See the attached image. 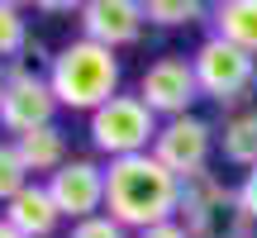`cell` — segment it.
Here are the masks:
<instances>
[{
    "label": "cell",
    "mask_w": 257,
    "mask_h": 238,
    "mask_svg": "<svg viewBox=\"0 0 257 238\" xmlns=\"http://www.w3.org/2000/svg\"><path fill=\"white\" fill-rule=\"evenodd\" d=\"M176 200H181V181L153 153L119 157V162L105 167V214L114 224H124L128 233L172 224L176 219Z\"/></svg>",
    "instance_id": "1"
},
{
    "label": "cell",
    "mask_w": 257,
    "mask_h": 238,
    "mask_svg": "<svg viewBox=\"0 0 257 238\" xmlns=\"http://www.w3.org/2000/svg\"><path fill=\"white\" fill-rule=\"evenodd\" d=\"M119 81H124L119 53L91 43V38H72V43H62L53 53V67H48V86H53L57 105L86 114V119L119 95Z\"/></svg>",
    "instance_id": "2"
},
{
    "label": "cell",
    "mask_w": 257,
    "mask_h": 238,
    "mask_svg": "<svg viewBox=\"0 0 257 238\" xmlns=\"http://www.w3.org/2000/svg\"><path fill=\"white\" fill-rule=\"evenodd\" d=\"M191 62H195V81H200L205 100H214L229 114L248 110V95L257 86V57H248L243 48H233V43H224V38L210 34L191 53Z\"/></svg>",
    "instance_id": "3"
},
{
    "label": "cell",
    "mask_w": 257,
    "mask_h": 238,
    "mask_svg": "<svg viewBox=\"0 0 257 238\" xmlns=\"http://www.w3.org/2000/svg\"><path fill=\"white\" fill-rule=\"evenodd\" d=\"M157 129H162V119L143 105V95H114L110 105H100L91 114V143H95V153L119 162V157L153 153Z\"/></svg>",
    "instance_id": "4"
},
{
    "label": "cell",
    "mask_w": 257,
    "mask_h": 238,
    "mask_svg": "<svg viewBox=\"0 0 257 238\" xmlns=\"http://www.w3.org/2000/svg\"><path fill=\"white\" fill-rule=\"evenodd\" d=\"M57 110H62V105H57L53 86H48V72H34L29 57L10 62L5 95H0V129H5L10 138H29V134L53 124Z\"/></svg>",
    "instance_id": "5"
},
{
    "label": "cell",
    "mask_w": 257,
    "mask_h": 238,
    "mask_svg": "<svg viewBox=\"0 0 257 238\" xmlns=\"http://www.w3.org/2000/svg\"><path fill=\"white\" fill-rule=\"evenodd\" d=\"M138 95H143V105L162 119V124H167V119L191 114V105L205 100V95H200V81H195V62L186 53L153 57V62L143 67V76H138Z\"/></svg>",
    "instance_id": "6"
},
{
    "label": "cell",
    "mask_w": 257,
    "mask_h": 238,
    "mask_svg": "<svg viewBox=\"0 0 257 238\" xmlns=\"http://www.w3.org/2000/svg\"><path fill=\"white\" fill-rule=\"evenodd\" d=\"M214 143H219V134H214L210 119H200V114H181V119H167V124L157 129L153 157L176 176V181H181V176H195V172H205V167H210Z\"/></svg>",
    "instance_id": "7"
},
{
    "label": "cell",
    "mask_w": 257,
    "mask_h": 238,
    "mask_svg": "<svg viewBox=\"0 0 257 238\" xmlns=\"http://www.w3.org/2000/svg\"><path fill=\"white\" fill-rule=\"evenodd\" d=\"M43 186L53 195V205L62 210V219H72V224H86L95 214H105V167L91 162V157H72Z\"/></svg>",
    "instance_id": "8"
},
{
    "label": "cell",
    "mask_w": 257,
    "mask_h": 238,
    "mask_svg": "<svg viewBox=\"0 0 257 238\" xmlns=\"http://www.w3.org/2000/svg\"><path fill=\"white\" fill-rule=\"evenodd\" d=\"M76 15H81V38L110 48V53L138 43L143 38V24H148L138 0H86Z\"/></svg>",
    "instance_id": "9"
},
{
    "label": "cell",
    "mask_w": 257,
    "mask_h": 238,
    "mask_svg": "<svg viewBox=\"0 0 257 238\" xmlns=\"http://www.w3.org/2000/svg\"><path fill=\"white\" fill-rule=\"evenodd\" d=\"M0 214H5V219L15 224L24 238H53L57 229H62V210L53 205V195H48L43 181H29Z\"/></svg>",
    "instance_id": "10"
},
{
    "label": "cell",
    "mask_w": 257,
    "mask_h": 238,
    "mask_svg": "<svg viewBox=\"0 0 257 238\" xmlns=\"http://www.w3.org/2000/svg\"><path fill=\"white\" fill-rule=\"evenodd\" d=\"M210 24L214 38L257 57V0H219V5H210Z\"/></svg>",
    "instance_id": "11"
},
{
    "label": "cell",
    "mask_w": 257,
    "mask_h": 238,
    "mask_svg": "<svg viewBox=\"0 0 257 238\" xmlns=\"http://www.w3.org/2000/svg\"><path fill=\"white\" fill-rule=\"evenodd\" d=\"M15 148H19V157H24V167H29V176H53V172H62L72 157H67V134L57 124H48V129H38V134H29V138H15Z\"/></svg>",
    "instance_id": "12"
},
{
    "label": "cell",
    "mask_w": 257,
    "mask_h": 238,
    "mask_svg": "<svg viewBox=\"0 0 257 238\" xmlns=\"http://www.w3.org/2000/svg\"><path fill=\"white\" fill-rule=\"evenodd\" d=\"M233 195V186L224 181L219 172H195V176H181V200H176V219L181 224H191V219H200L205 210H214L219 200H229Z\"/></svg>",
    "instance_id": "13"
},
{
    "label": "cell",
    "mask_w": 257,
    "mask_h": 238,
    "mask_svg": "<svg viewBox=\"0 0 257 238\" xmlns=\"http://www.w3.org/2000/svg\"><path fill=\"white\" fill-rule=\"evenodd\" d=\"M219 148H224V162L243 167V172L257 167V105H248V110H238V114L224 119Z\"/></svg>",
    "instance_id": "14"
},
{
    "label": "cell",
    "mask_w": 257,
    "mask_h": 238,
    "mask_svg": "<svg viewBox=\"0 0 257 238\" xmlns=\"http://www.w3.org/2000/svg\"><path fill=\"white\" fill-rule=\"evenodd\" d=\"M29 19L19 5H10V0H0V62H19V57L29 53Z\"/></svg>",
    "instance_id": "15"
},
{
    "label": "cell",
    "mask_w": 257,
    "mask_h": 238,
    "mask_svg": "<svg viewBox=\"0 0 257 238\" xmlns=\"http://www.w3.org/2000/svg\"><path fill=\"white\" fill-rule=\"evenodd\" d=\"M143 15H148V24L181 29V24H195V19H205V5H200V0H148Z\"/></svg>",
    "instance_id": "16"
},
{
    "label": "cell",
    "mask_w": 257,
    "mask_h": 238,
    "mask_svg": "<svg viewBox=\"0 0 257 238\" xmlns=\"http://www.w3.org/2000/svg\"><path fill=\"white\" fill-rule=\"evenodd\" d=\"M29 181H34V176H29V167H24V157H19L15 138H5V143H0V205H10Z\"/></svg>",
    "instance_id": "17"
},
{
    "label": "cell",
    "mask_w": 257,
    "mask_h": 238,
    "mask_svg": "<svg viewBox=\"0 0 257 238\" xmlns=\"http://www.w3.org/2000/svg\"><path fill=\"white\" fill-rule=\"evenodd\" d=\"M67 238H134V233H128L124 224H114L110 214H95V219H86V224H72Z\"/></svg>",
    "instance_id": "18"
},
{
    "label": "cell",
    "mask_w": 257,
    "mask_h": 238,
    "mask_svg": "<svg viewBox=\"0 0 257 238\" xmlns=\"http://www.w3.org/2000/svg\"><path fill=\"white\" fill-rule=\"evenodd\" d=\"M233 195H238V210L248 214V224H257V167L243 172V181L233 186Z\"/></svg>",
    "instance_id": "19"
},
{
    "label": "cell",
    "mask_w": 257,
    "mask_h": 238,
    "mask_svg": "<svg viewBox=\"0 0 257 238\" xmlns=\"http://www.w3.org/2000/svg\"><path fill=\"white\" fill-rule=\"evenodd\" d=\"M134 238H191V233H186V224H181V219H172V224H157V229H143V233H134Z\"/></svg>",
    "instance_id": "20"
},
{
    "label": "cell",
    "mask_w": 257,
    "mask_h": 238,
    "mask_svg": "<svg viewBox=\"0 0 257 238\" xmlns=\"http://www.w3.org/2000/svg\"><path fill=\"white\" fill-rule=\"evenodd\" d=\"M0 238H24V233H19V229H15V224H10V219H5V214H0Z\"/></svg>",
    "instance_id": "21"
},
{
    "label": "cell",
    "mask_w": 257,
    "mask_h": 238,
    "mask_svg": "<svg viewBox=\"0 0 257 238\" xmlns=\"http://www.w3.org/2000/svg\"><path fill=\"white\" fill-rule=\"evenodd\" d=\"M0 95H5V72H0Z\"/></svg>",
    "instance_id": "22"
},
{
    "label": "cell",
    "mask_w": 257,
    "mask_h": 238,
    "mask_svg": "<svg viewBox=\"0 0 257 238\" xmlns=\"http://www.w3.org/2000/svg\"><path fill=\"white\" fill-rule=\"evenodd\" d=\"M248 238H257V233H248Z\"/></svg>",
    "instance_id": "23"
}]
</instances>
